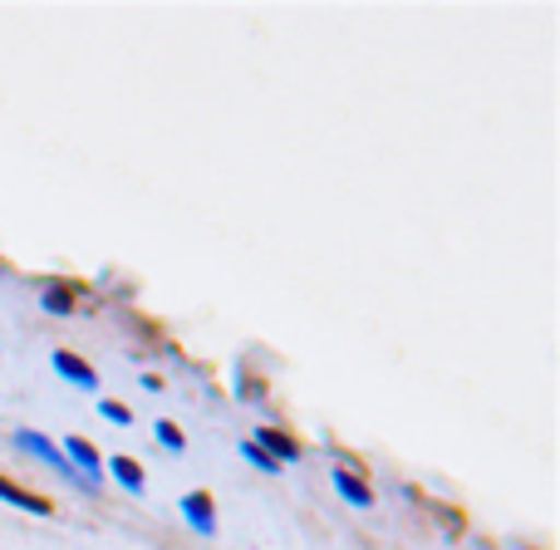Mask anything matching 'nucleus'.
I'll use <instances>...</instances> for the list:
<instances>
[{
  "label": "nucleus",
  "instance_id": "nucleus-1",
  "mask_svg": "<svg viewBox=\"0 0 560 550\" xmlns=\"http://www.w3.org/2000/svg\"><path fill=\"white\" fill-rule=\"evenodd\" d=\"M15 447H20V453H30V457H39V463H45V467H49V472H59V477H69V482L89 487V482H84V477H79V472H74V467H69V457H65V453H59V447H55V443H49V437H39V433H30V428H20V433H15Z\"/></svg>",
  "mask_w": 560,
  "mask_h": 550
},
{
  "label": "nucleus",
  "instance_id": "nucleus-2",
  "mask_svg": "<svg viewBox=\"0 0 560 550\" xmlns=\"http://www.w3.org/2000/svg\"><path fill=\"white\" fill-rule=\"evenodd\" d=\"M183 522L192 526L197 536H217V512H212V496H207V492H187V496H183Z\"/></svg>",
  "mask_w": 560,
  "mask_h": 550
},
{
  "label": "nucleus",
  "instance_id": "nucleus-3",
  "mask_svg": "<svg viewBox=\"0 0 560 550\" xmlns=\"http://www.w3.org/2000/svg\"><path fill=\"white\" fill-rule=\"evenodd\" d=\"M252 443H256V447H261V453H266V457H271V463H276V467H285V463H300V447H295V443H290V437H285V433H276V428H261V433H256V437H252Z\"/></svg>",
  "mask_w": 560,
  "mask_h": 550
},
{
  "label": "nucleus",
  "instance_id": "nucleus-4",
  "mask_svg": "<svg viewBox=\"0 0 560 550\" xmlns=\"http://www.w3.org/2000/svg\"><path fill=\"white\" fill-rule=\"evenodd\" d=\"M55 374H59V378H69L74 388H98V374L84 364V359L69 354V349H59V354H55Z\"/></svg>",
  "mask_w": 560,
  "mask_h": 550
},
{
  "label": "nucleus",
  "instance_id": "nucleus-5",
  "mask_svg": "<svg viewBox=\"0 0 560 550\" xmlns=\"http://www.w3.org/2000/svg\"><path fill=\"white\" fill-rule=\"evenodd\" d=\"M329 477H335V492L345 496L349 506H374V492H369V487L359 482V477L349 472V467H335V472H329Z\"/></svg>",
  "mask_w": 560,
  "mask_h": 550
},
{
  "label": "nucleus",
  "instance_id": "nucleus-6",
  "mask_svg": "<svg viewBox=\"0 0 560 550\" xmlns=\"http://www.w3.org/2000/svg\"><path fill=\"white\" fill-rule=\"evenodd\" d=\"M0 502L20 506V512H30V516H49V502H39V496H35V492H25V487L5 482V477H0Z\"/></svg>",
  "mask_w": 560,
  "mask_h": 550
},
{
  "label": "nucleus",
  "instance_id": "nucleus-7",
  "mask_svg": "<svg viewBox=\"0 0 560 550\" xmlns=\"http://www.w3.org/2000/svg\"><path fill=\"white\" fill-rule=\"evenodd\" d=\"M108 467H114V482L124 487V492H133V496H143V492H148V477H143V467H138L133 457H114Z\"/></svg>",
  "mask_w": 560,
  "mask_h": 550
},
{
  "label": "nucleus",
  "instance_id": "nucleus-8",
  "mask_svg": "<svg viewBox=\"0 0 560 550\" xmlns=\"http://www.w3.org/2000/svg\"><path fill=\"white\" fill-rule=\"evenodd\" d=\"M158 443H163V447H167V453H187V437H183V433H177V428H173V423H158Z\"/></svg>",
  "mask_w": 560,
  "mask_h": 550
},
{
  "label": "nucleus",
  "instance_id": "nucleus-9",
  "mask_svg": "<svg viewBox=\"0 0 560 550\" xmlns=\"http://www.w3.org/2000/svg\"><path fill=\"white\" fill-rule=\"evenodd\" d=\"M242 457H246V463H256V467H261V472H271V477L280 472V467H276L271 457H266V453H261V447H256V443H242Z\"/></svg>",
  "mask_w": 560,
  "mask_h": 550
},
{
  "label": "nucleus",
  "instance_id": "nucleus-10",
  "mask_svg": "<svg viewBox=\"0 0 560 550\" xmlns=\"http://www.w3.org/2000/svg\"><path fill=\"white\" fill-rule=\"evenodd\" d=\"M45 309H55V315H69V290L65 285L45 290Z\"/></svg>",
  "mask_w": 560,
  "mask_h": 550
},
{
  "label": "nucleus",
  "instance_id": "nucleus-11",
  "mask_svg": "<svg viewBox=\"0 0 560 550\" xmlns=\"http://www.w3.org/2000/svg\"><path fill=\"white\" fill-rule=\"evenodd\" d=\"M98 413H104L108 423H133V413H128L124 403H98Z\"/></svg>",
  "mask_w": 560,
  "mask_h": 550
}]
</instances>
